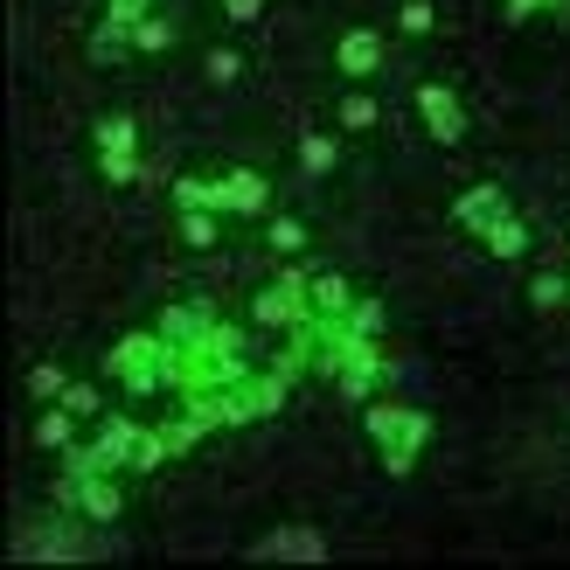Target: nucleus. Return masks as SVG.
Here are the masks:
<instances>
[{"label":"nucleus","mask_w":570,"mask_h":570,"mask_svg":"<svg viewBox=\"0 0 570 570\" xmlns=\"http://www.w3.org/2000/svg\"><path fill=\"white\" fill-rule=\"evenodd\" d=\"M36 445H42V452H70V445H77V411H70V404H49V411L36 417Z\"/></svg>","instance_id":"2eb2a0df"},{"label":"nucleus","mask_w":570,"mask_h":570,"mask_svg":"<svg viewBox=\"0 0 570 570\" xmlns=\"http://www.w3.org/2000/svg\"><path fill=\"white\" fill-rule=\"evenodd\" d=\"M355 306V285L341 272H313V321H348Z\"/></svg>","instance_id":"ddd939ff"},{"label":"nucleus","mask_w":570,"mask_h":570,"mask_svg":"<svg viewBox=\"0 0 570 570\" xmlns=\"http://www.w3.org/2000/svg\"><path fill=\"white\" fill-rule=\"evenodd\" d=\"M293 529V563H321L327 557V535L321 529H306V522H285Z\"/></svg>","instance_id":"c85d7f7f"},{"label":"nucleus","mask_w":570,"mask_h":570,"mask_svg":"<svg viewBox=\"0 0 570 570\" xmlns=\"http://www.w3.org/2000/svg\"><path fill=\"white\" fill-rule=\"evenodd\" d=\"M250 321L272 327V334L313 327V272H306V265H285L278 278H265L258 299H250Z\"/></svg>","instance_id":"7ed1b4c3"},{"label":"nucleus","mask_w":570,"mask_h":570,"mask_svg":"<svg viewBox=\"0 0 570 570\" xmlns=\"http://www.w3.org/2000/svg\"><path fill=\"white\" fill-rule=\"evenodd\" d=\"M563 293H570V278H563V272H535V278H529V306H535V313H557Z\"/></svg>","instance_id":"b1692460"},{"label":"nucleus","mask_w":570,"mask_h":570,"mask_svg":"<svg viewBox=\"0 0 570 570\" xmlns=\"http://www.w3.org/2000/svg\"><path fill=\"white\" fill-rule=\"evenodd\" d=\"M203 70H209V83H237V77H244V56H237V49H209Z\"/></svg>","instance_id":"c756f323"},{"label":"nucleus","mask_w":570,"mask_h":570,"mask_svg":"<svg viewBox=\"0 0 570 570\" xmlns=\"http://www.w3.org/2000/svg\"><path fill=\"white\" fill-rule=\"evenodd\" d=\"M501 209H508V188L501 181H473V188H460V203H452V223H460L466 237H480Z\"/></svg>","instance_id":"1a4fd4ad"},{"label":"nucleus","mask_w":570,"mask_h":570,"mask_svg":"<svg viewBox=\"0 0 570 570\" xmlns=\"http://www.w3.org/2000/svg\"><path fill=\"white\" fill-rule=\"evenodd\" d=\"M154 14V0H105V21H119V28H139Z\"/></svg>","instance_id":"72a5a7b5"},{"label":"nucleus","mask_w":570,"mask_h":570,"mask_svg":"<svg viewBox=\"0 0 570 570\" xmlns=\"http://www.w3.org/2000/svg\"><path fill=\"white\" fill-rule=\"evenodd\" d=\"M91 139H98V154L105 147H139V126L126 119V111H105V119L91 126Z\"/></svg>","instance_id":"5701e85b"},{"label":"nucleus","mask_w":570,"mask_h":570,"mask_svg":"<svg viewBox=\"0 0 570 570\" xmlns=\"http://www.w3.org/2000/svg\"><path fill=\"white\" fill-rule=\"evenodd\" d=\"M77 515L91 522V529H111V522L126 515V494H119V480H111V473L77 480Z\"/></svg>","instance_id":"9d476101"},{"label":"nucleus","mask_w":570,"mask_h":570,"mask_svg":"<svg viewBox=\"0 0 570 570\" xmlns=\"http://www.w3.org/2000/svg\"><path fill=\"white\" fill-rule=\"evenodd\" d=\"M480 244H488L494 258H522V250H529V223H522L515 209H501L488 230H480Z\"/></svg>","instance_id":"4468645a"},{"label":"nucleus","mask_w":570,"mask_h":570,"mask_svg":"<svg viewBox=\"0 0 570 570\" xmlns=\"http://www.w3.org/2000/svg\"><path fill=\"white\" fill-rule=\"evenodd\" d=\"M362 432L383 445V473H390V480H404V473L424 460V445H432V411H411V404H368Z\"/></svg>","instance_id":"f257e3e1"},{"label":"nucleus","mask_w":570,"mask_h":570,"mask_svg":"<svg viewBox=\"0 0 570 570\" xmlns=\"http://www.w3.org/2000/svg\"><path fill=\"white\" fill-rule=\"evenodd\" d=\"M63 404H70L77 417H105V390H91V383H70V390H63Z\"/></svg>","instance_id":"2f4dec72"},{"label":"nucleus","mask_w":570,"mask_h":570,"mask_svg":"<svg viewBox=\"0 0 570 570\" xmlns=\"http://www.w3.org/2000/svg\"><path fill=\"white\" fill-rule=\"evenodd\" d=\"M383 376H390V368H383V348H376V341H348V355L334 362V383L348 390L355 404H368V396L383 390Z\"/></svg>","instance_id":"423d86ee"},{"label":"nucleus","mask_w":570,"mask_h":570,"mask_svg":"<svg viewBox=\"0 0 570 570\" xmlns=\"http://www.w3.org/2000/svg\"><path fill=\"white\" fill-rule=\"evenodd\" d=\"M175 424H147V432H139V445H132V473H154L160 460H175Z\"/></svg>","instance_id":"dca6fc26"},{"label":"nucleus","mask_w":570,"mask_h":570,"mask_svg":"<svg viewBox=\"0 0 570 570\" xmlns=\"http://www.w3.org/2000/svg\"><path fill=\"white\" fill-rule=\"evenodd\" d=\"M293 557V529H272L265 543H250V563H285Z\"/></svg>","instance_id":"473e14b6"},{"label":"nucleus","mask_w":570,"mask_h":570,"mask_svg":"<svg viewBox=\"0 0 570 570\" xmlns=\"http://www.w3.org/2000/svg\"><path fill=\"white\" fill-rule=\"evenodd\" d=\"M63 390H70V376L56 362H36L28 368V396H42V404H63Z\"/></svg>","instance_id":"393cba45"},{"label":"nucleus","mask_w":570,"mask_h":570,"mask_svg":"<svg viewBox=\"0 0 570 570\" xmlns=\"http://www.w3.org/2000/svg\"><path fill=\"white\" fill-rule=\"evenodd\" d=\"M334 167H341V139H334V132H321V126H306V132H299V175L327 181Z\"/></svg>","instance_id":"f8f14e48"},{"label":"nucleus","mask_w":570,"mask_h":570,"mask_svg":"<svg viewBox=\"0 0 570 570\" xmlns=\"http://www.w3.org/2000/svg\"><path fill=\"white\" fill-rule=\"evenodd\" d=\"M265 209H272V181L258 167H230L216 181V216H265Z\"/></svg>","instance_id":"0eeeda50"},{"label":"nucleus","mask_w":570,"mask_h":570,"mask_svg":"<svg viewBox=\"0 0 570 570\" xmlns=\"http://www.w3.org/2000/svg\"><path fill=\"white\" fill-rule=\"evenodd\" d=\"M334 70L348 77V83L376 77V70H383V36H376V28H348V36L334 42Z\"/></svg>","instance_id":"6e6552de"},{"label":"nucleus","mask_w":570,"mask_h":570,"mask_svg":"<svg viewBox=\"0 0 570 570\" xmlns=\"http://www.w3.org/2000/svg\"><path fill=\"white\" fill-rule=\"evenodd\" d=\"M105 368H111V376H119L132 396H154V390L167 383V368H175V341H167L160 327H147V334H126V341H111Z\"/></svg>","instance_id":"f03ea898"},{"label":"nucleus","mask_w":570,"mask_h":570,"mask_svg":"<svg viewBox=\"0 0 570 570\" xmlns=\"http://www.w3.org/2000/svg\"><path fill=\"white\" fill-rule=\"evenodd\" d=\"M396 21H404V36H432L439 8H432V0H404V14H396Z\"/></svg>","instance_id":"7c9ffc66"},{"label":"nucleus","mask_w":570,"mask_h":570,"mask_svg":"<svg viewBox=\"0 0 570 570\" xmlns=\"http://www.w3.org/2000/svg\"><path fill=\"white\" fill-rule=\"evenodd\" d=\"M209 321H216V306H209V299H175L154 327L175 341V348H188V341H203V327H209Z\"/></svg>","instance_id":"9b49d317"},{"label":"nucleus","mask_w":570,"mask_h":570,"mask_svg":"<svg viewBox=\"0 0 570 570\" xmlns=\"http://www.w3.org/2000/svg\"><path fill=\"white\" fill-rule=\"evenodd\" d=\"M223 14H230L237 28H250V21H258V14H265V0H223Z\"/></svg>","instance_id":"c9c22d12"},{"label":"nucleus","mask_w":570,"mask_h":570,"mask_svg":"<svg viewBox=\"0 0 570 570\" xmlns=\"http://www.w3.org/2000/svg\"><path fill=\"white\" fill-rule=\"evenodd\" d=\"M216 237H223V216L216 209H181V244L188 250H216Z\"/></svg>","instance_id":"6ab92c4d"},{"label":"nucleus","mask_w":570,"mask_h":570,"mask_svg":"<svg viewBox=\"0 0 570 570\" xmlns=\"http://www.w3.org/2000/svg\"><path fill=\"white\" fill-rule=\"evenodd\" d=\"M383 321H390L383 299H355V306H348V334H368V341H376V334H383Z\"/></svg>","instance_id":"cd10ccee"},{"label":"nucleus","mask_w":570,"mask_h":570,"mask_svg":"<svg viewBox=\"0 0 570 570\" xmlns=\"http://www.w3.org/2000/svg\"><path fill=\"white\" fill-rule=\"evenodd\" d=\"M126 56H132V28L98 21V28H91V63H126Z\"/></svg>","instance_id":"f3484780"},{"label":"nucleus","mask_w":570,"mask_h":570,"mask_svg":"<svg viewBox=\"0 0 570 570\" xmlns=\"http://www.w3.org/2000/svg\"><path fill=\"white\" fill-rule=\"evenodd\" d=\"M265 244H272V250H285V258H299V250L313 244V230H306L299 216H272V223H265Z\"/></svg>","instance_id":"412c9836"},{"label":"nucleus","mask_w":570,"mask_h":570,"mask_svg":"<svg viewBox=\"0 0 570 570\" xmlns=\"http://www.w3.org/2000/svg\"><path fill=\"white\" fill-rule=\"evenodd\" d=\"M285 390H293V376H278V368H250V404H258V417H278L285 411Z\"/></svg>","instance_id":"a211bd4d"},{"label":"nucleus","mask_w":570,"mask_h":570,"mask_svg":"<svg viewBox=\"0 0 570 570\" xmlns=\"http://www.w3.org/2000/svg\"><path fill=\"white\" fill-rule=\"evenodd\" d=\"M376 119H383V105L368 98V91H348V98H341V126H348V132H368Z\"/></svg>","instance_id":"a878e982"},{"label":"nucleus","mask_w":570,"mask_h":570,"mask_svg":"<svg viewBox=\"0 0 570 570\" xmlns=\"http://www.w3.org/2000/svg\"><path fill=\"white\" fill-rule=\"evenodd\" d=\"M508 21H529V14H570V0H501Z\"/></svg>","instance_id":"f704fd0d"},{"label":"nucleus","mask_w":570,"mask_h":570,"mask_svg":"<svg viewBox=\"0 0 570 570\" xmlns=\"http://www.w3.org/2000/svg\"><path fill=\"white\" fill-rule=\"evenodd\" d=\"M98 175H105L111 188L139 181V175H147V167H139V147H105V154H98Z\"/></svg>","instance_id":"aec40b11"},{"label":"nucleus","mask_w":570,"mask_h":570,"mask_svg":"<svg viewBox=\"0 0 570 570\" xmlns=\"http://www.w3.org/2000/svg\"><path fill=\"white\" fill-rule=\"evenodd\" d=\"M175 209H216V181L181 175V181H175Z\"/></svg>","instance_id":"bb28decb"},{"label":"nucleus","mask_w":570,"mask_h":570,"mask_svg":"<svg viewBox=\"0 0 570 570\" xmlns=\"http://www.w3.org/2000/svg\"><path fill=\"white\" fill-rule=\"evenodd\" d=\"M14 557H28V563H70V557H98V550L77 543L70 522H36V529H14Z\"/></svg>","instance_id":"39448f33"},{"label":"nucleus","mask_w":570,"mask_h":570,"mask_svg":"<svg viewBox=\"0 0 570 570\" xmlns=\"http://www.w3.org/2000/svg\"><path fill=\"white\" fill-rule=\"evenodd\" d=\"M160 49H175V21L167 14H147L132 28V56H160Z\"/></svg>","instance_id":"4be33fe9"},{"label":"nucleus","mask_w":570,"mask_h":570,"mask_svg":"<svg viewBox=\"0 0 570 570\" xmlns=\"http://www.w3.org/2000/svg\"><path fill=\"white\" fill-rule=\"evenodd\" d=\"M417 119H424V132L439 139V147H460L466 139V105H460V91L452 83H417Z\"/></svg>","instance_id":"20e7f679"}]
</instances>
